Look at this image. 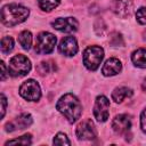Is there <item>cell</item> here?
I'll list each match as a JSON object with an SVG mask.
<instances>
[{"label":"cell","mask_w":146,"mask_h":146,"mask_svg":"<svg viewBox=\"0 0 146 146\" xmlns=\"http://www.w3.org/2000/svg\"><path fill=\"white\" fill-rule=\"evenodd\" d=\"M50 62H42L39 64L38 66V72L40 74H46V73H49L50 72Z\"/></svg>","instance_id":"obj_24"},{"label":"cell","mask_w":146,"mask_h":146,"mask_svg":"<svg viewBox=\"0 0 146 146\" xmlns=\"http://www.w3.org/2000/svg\"><path fill=\"white\" fill-rule=\"evenodd\" d=\"M140 127H141V130L146 133V108L141 112V115H140Z\"/></svg>","instance_id":"obj_25"},{"label":"cell","mask_w":146,"mask_h":146,"mask_svg":"<svg viewBox=\"0 0 146 146\" xmlns=\"http://www.w3.org/2000/svg\"><path fill=\"white\" fill-rule=\"evenodd\" d=\"M141 87H143V90L146 92V78L144 79V82H143V84H141Z\"/></svg>","instance_id":"obj_28"},{"label":"cell","mask_w":146,"mask_h":146,"mask_svg":"<svg viewBox=\"0 0 146 146\" xmlns=\"http://www.w3.org/2000/svg\"><path fill=\"white\" fill-rule=\"evenodd\" d=\"M32 143L31 140V135H24L19 138H16V139H13V140H9L6 143V145H13V144H18V145H30Z\"/></svg>","instance_id":"obj_20"},{"label":"cell","mask_w":146,"mask_h":146,"mask_svg":"<svg viewBox=\"0 0 146 146\" xmlns=\"http://www.w3.org/2000/svg\"><path fill=\"white\" fill-rule=\"evenodd\" d=\"M19 95L26 99V100H31V102H36L40 96H41V90H40V86L38 84V82L35 80H27L25 81L21 88H19Z\"/></svg>","instance_id":"obj_6"},{"label":"cell","mask_w":146,"mask_h":146,"mask_svg":"<svg viewBox=\"0 0 146 146\" xmlns=\"http://www.w3.org/2000/svg\"><path fill=\"white\" fill-rule=\"evenodd\" d=\"M56 44V36L49 32H42L36 36L35 51L38 54H49L54 50Z\"/></svg>","instance_id":"obj_5"},{"label":"cell","mask_w":146,"mask_h":146,"mask_svg":"<svg viewBox=\"0 0 146 146\" xmlns=\"http://www.w3.org/2000/svg\"><path fill=\"white\" fill-rule=\"evenodd\" d=\"M132 9H133V3L131 0H114L112 2V10L122 18L130 16Z\"/></svg>","instance_id":"obj_11"},{"label":"cell","mask_w":146,"mask_h":146,"mask_svg":"<svg viewBox=\"0 0 146 146\" xmlns=\"http://www.w3.org/2000/svg\"><path fill=\"white\" fill-rule=\"evenodd\" d=\"M131 96H132V90L128 87L116 88L112 92V99L115 103H122L124 98H128V97H131Z\"/></svg>","instance_id":"obj_15"},{"label":"cell","mask_w":146,"mask_h":146,"mask_svg":"<svg viewBox=\"0 0 146 146\" xmlns=\"http://www.w3.org/2000/svg\"><path fill=\"white\" fill-rule=\"evenodd\" d=\"M55 145H71V141L67 139L66 135L59 132L56 135V137L54 138V141H52Z\"/></svg>","instance_id":"obj_22"},{"label":"cell","mask_w":146,"mask_h":146,"mask_svg":"<svg viewBox=\"0 0 146 146\" xmlns=\"http://www.w3.org/2000/svg\"><path fill=\"white\" fill-rule=\"evenodd\" d=\"M59 2H60V0H38L39 7L46 11H50V10L55 9L59 5Z\"/></svg>","instance_id":"obj_18"},{"label":"cell","mask_w":146,"mask_h":146,"mask_svg":"<svg viewBox=\"0 0 146 146\" xmlns=\"http://www.w3.org/2000/svg\"><path fill=\"white\" fill-rule=\"evenodd\" d=\"M96 135H97V131H96L95 124L90 119L83 120L76 127V136L81 140H91L96 138Z\"/></svg>","instance_id":"obj_8"},{"label":"cell","mask_w":146,"mask_h":146,"mask_svg":"<svg viewBox=\"0 0 146 146\" xmlns=\"http://www.w3.org/2000/svg\"><path fill=\"white\" fill-rule=\"evenodd\" d=\"M132 63L141 68H146V49H137L131 55Z\"/></svg>","instance_id":"obj_16"},{"label":"cell","mask_w":146,"mask_h":146,"mask_svg":"<svg viewBox=\"0 0 146 146\" xmlns=\"http://www.w3.org/2000/svg\"><path fill=\"white\" fill-rule=\"evenodd\" d=\"M103 58H104V50L102 47L98 46L88 47L83 52V64L90 71L97 70Z\"/></svg>","instance_id":"obj_4"},{"label":"cell","mask_w":146,"mask_h":146,"mask_svg":"<svg viewBox=\"0 0 146 146\" xmlns=\"http://www.w3.org/2000/svg\"><path fill=\"white\" fill-rule=\"evenodd\" d=\"M94 116L98 122H105L110 116V100L105 96H98L94 106Z\"/></svg>","instance_id":"obj_7"},{"label":"cell","mask_w":146,"mask_h":146,"mask_svg":"<svg viewBox=\"0 0 146 146\" xmlns=\"http://www.w3.org/2000/svg\"><path fill=\"white\" fill-rule=\"evenodd\" d=\"M122 68V64L117 58H110L105 62L103 68H102V73L105 76H112L117 74Z\"/></svg>","instance_id":"obj_14"},{"label":"cell","mask_w":146,"mask_h":146,"mask_svg":"<svg viewBox=\"0 0 146 146\" xmlns=\"http://www.w3.org/2000/svg\"><path fill=\"white\" fill-rule=\"evenodd\" d=\"M14 48V40L10 36H3L1 40V51L3 54H9Z\"/></svg>","instance_id":"obj_19"},{"label":"cell","mask_w":146,"mask_h":146,"mask_svg":"<svg viewBox=\"0 0 146 146\" xmlns=\"http://www.w3.org/2000/svg\"><path fill=\"white\" fill-rule=\"evenodd\" d=\"M31 124H32V116L29 113H23L18 115L16 119H14L13 121L8 122L6 124V130L9 132L15 131V130H22V129L30 127Z\"/></svg>","instance_id":"obj_10"},{"label":"cell","mask_w":146,"mask_h":146,"mask_svg":"<svg viewBox=\"0 0 146 146\" xmlns=\"http://www.w3.org/2000/svg\"><path fill=\"white\" fill-rule=\"evenodd\" d=\"M1 68H2V73H1V79L5 80L6 78V66H5V63L1 62Z\"/></svg>","instance_id":"obj_27"},{"label":"cell","mask_w":146,"mask_h":146,"mask_svg":"<svg viewBox=\"0 0 146 146\" xmlns=\"http://www.w3.org/2000/svg\"><path fill=\"white\" fill-rule=\"evenodd\" d=\"M112 128L117 135H124L131 128V119L125 114L116 115L112 122Z\"/></svg>","instance_id":"obj_12"},{"label":"cell","mask_w":146,"mask_h":146,"mask_svg":"<svg viewBox=\"0 0 146 146\" xmlns=\"http://www.w3.org/2000/svg\"><path fill=\"white\" fill-rule=\"evenodd\" d=\"M59 52L65 56H74L78 52V43L74 36H65L60 40V43L58 46Z\"/></svg>","instance_id":"obj_13"},{"label":"cell","mask_w":146,"mask_h":146,"mask_svg":"<svg viewBox=\"0 0 146 146\" xmlns=\"http://www.w3.org/2000/svg\"><path fill=\"white\" fill-rule=\"evenodd\" d=\"M6 106H7V100H6V97H5V95L2 94V95H1V116H2V117L5 116Z\"/></svg>","instance_id":"obj_26"},{"label":"cell","mask_w":146,"mask_h":146,"mask_svg":"<svg viewBox=\"0 0 146 146\" xmlns=\"http://www.w3.org/2000/svg\"><path fill=\"white\" fill-rule=\"evenodd\" d=\"M52 27L65 33L74 32L78 30V21L73 17H65V18H57L51 23Z\"/></svg>","instance_id":"obj_9"},{"label":"cell","mask_w":146,"mask_h":146,"mask_svg":"<svg viewBox=\"0 0 146 146\" xmlns=\"http://www.w3.org/2000/svg\"><path fill=\"white\" fill-rule=\"evenodd\" d=\"M110 43L112 46H123V38L119 32H112L110 35Z\"/></svg>","instance_id":"obj_21"},{"label":"cell","mask_w":146,"mask_h":146,"mask_svg":"<svg viewBox=\"0 0 146 146\" xmlns=\"http://www.w3.org/2000/svg\"><path fill=\"white\" fill-rule=\"evenodd\" d=\"M136 18L140 24H146V7H141L137 10Z\"/></svg>","instance_id":"obj_23"},{"label":"cell","mask_w":146,"mask_h":146,"mask_svg":"<svg viewBox=\"0 0 146 146\" xmlns=\"http://www.w3.org/2000/svg\"><path fill=\"white\" fill-rule=\"evenodd\" d=\"M29 14V9L21 5H6L1 9V22L5 26L11 27L24 22L27 18Z\"/></svg>","instance_id":"obj_2"},{"label":"cell","mask_w":146,"mask_h":146,"mask_svg":"<svg viewBox=\"0 0 146 146\" xmlns=\"http://www.w3.org/2000/svg\"><path fill=\"white\" fill-rule=\"evenodd\" d=\"M56 107L71 123L80 119L82 113V105L73 94H65L62 96Z\"/></svg>","instance_id":"obj_1"},{"label":"cell","mask_w":146,"mask_h":146,"mask_svg":"<svg viewBox=\"0 0 146 146\" xmlns=\"http://www.w3.org/2000/svg\"><path fill=\"white\" fill-rule=\"evenodd\" d=\"M31 70V62L30 59L24 56V55H15L10 60H9V74L11 76H24L26 75Z\"/></svg>","instance_id":"obj_3"},{"label":"cell","mask_w":146,"mask_h":146,"mask_svg":"<svg viewBox=\"0 0 146 146\" xmlns=\"http://www.w3.org/2000/svg\"><path fill=\"white\" fill-rule=\"evenodd\" d=\"M18 42L23 49L29 50L32 44V34L30 31H23L18 35Z\"/></svg>","instance_id":"obj_17"}]
</instances>
